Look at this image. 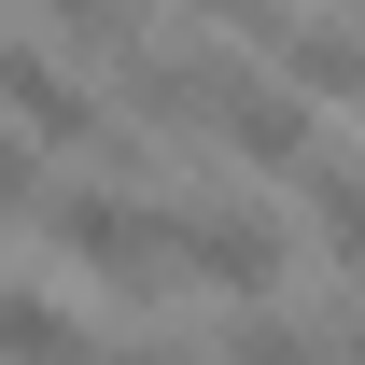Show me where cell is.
<instances>
[{"label": "cell", "instance_id": "6", "mask_svg": "<svg viewBox=\"0 0 365 365\" xmlns=\"http://www.w3.org/2000/svg\"><path fill=\"white\" fill-rule=\"evenodd\" d=\"M295 197H309V239L337 253V267H365V169L351 155H309L295 169Z\"/></svg>", "mask_w": 365, "mask_h": 365}, {"label": "cell", "instance_id": "11", "mask_svg": "<svg viewBox=\"0 0 365 365\" xmlns=\"http://www.w3.org/2000/svg\"><path fill=\"white\" fill-rule=\"evenodd\" d=\"M98 365H182V351H169V337H127V351H98Z\"/></svg>", "mask_w": 365, "mask_h": 365}, {"label": "cell", "instance_id": "3", "mask_svg": "<svg viewBox=\"0 0 365 365\" xmlns=\"http://www.w3.org/2000/svg\"><path fill=\"white\" fill-rule=\"evenodd\" d=\"M182 281L267 295V281H281V225H267V211H182Z\"/></svg>", "mask_w": 365, "mask_h": 365}, {"label": "cell", "instance_id": "4", "mask_svg": "<svg viewBox=\"0 0 365 365\" xmlns=\"http://www.w3.org/2000/svg\"><path fill=\"white\" fill-rule=\"evenodd\" d=\"M0 365H98V337L56 309L43 281H0Z\"/></svg>", "mask_w": 365, "mask_h": 365}, {"label": "cell", "instance_id": "1", "mask_svg": "<svg viewBox=\"0 0 365 365\" xmlns=\"http://www.w3.org/2000/svg\"><path fill=\"white\" fill-rule=\"evenodd\" d=\"M0 113H14L29 140H56V155H113V169H140V140L113 127V113H98V98L71 85L43 43H14V29H0Z\"/></svg>", "mask_w": 365, "mask_h": 365}, {"label": "cell", "instance_id": "12", "mask_svg": "<svg viewBox=\"0 0 365 365\" xmlns=\"http://www.w3.org/2000/svg\"><path fill=\"white\" fill-rule=\"evenodd\" d=\"M337 365H365V309H351V323H337Z\"/></svg>", "mask_w": 365, "mask_h": 365}, {"label": "cell", "instance_id": "7", "mask_svg": "<svg viewBox=\"0 0 365 365\" xmlns=\"http://www.w3.org/2000/svg\"><path fill=\"white\" fill-rule=\"evenodd\" d=\"M56 43H98V56H140V0H29Z\"/></svg>", "mask_w": 365, "mask_h": 365}, {"label": "cell", "instance_id": "8", "mask_svg": "<svg viewBox=\"0 0 365 365\" xmlns=\"http://www.w3.org/2000/svg\"><path fill=\"white\" fill-rule=\"evenodd\" d=\"M225 365H337V351H323L309 323H281V309H239L225 323Z\"/></svg>", "mask_w": 365, "mask_h": 365}, {"label": "cell", "instance_id": "2", "mask_svg": "<svg viewBox=\"0 0 365 365\" xmlns=\"http://www.w3.org/2000/svg\"><path fill=\"white\" fill-rule=\"evenodd\" d=\"M211 140L225 155H253V169H309V98L281 85V71H211Z\"/></svg>", "mask_w": 365, "mask_h": 365}, {"label": "cell", "instance_id": "5", "mask_svg": "<svg viewBox=\"0 0 365 365\" xmlns=\"http://www.w3.org/2000/svg\"><path fill=\"white\" fill-rule=\"evenodd\" d=\"M281 71H295V98H365V29H337V14H281Z\"/></svg>", "mask_w": 365, "mask_h": 365}, {"label": "cell", "instance_id": "10", "mask_svg": "<svg viewBox=\"0 0 365 365\" xmlns=\"http://www.w3.org/2000/svg\"><path fill=\"white\" fill-rule=\"evenodd\" d=\"M0 211H29V140H0Z\"/></svg>", "mask_w": 365, "mask_h": 365}, {"label": "cell", "instance_id": "9", "mask_svg": "<svg viewBox=\"0 0 365 365\" xmlns=\"http://www.w3.org/2000/svg\"><path fill=\"white\" fill-rule=\"evenodd\" d=\"M197 14H225V29H267V43H281V0H197Z\"/></svg>", "mask_w": 365, "mask_h": 365}]
</instances>
